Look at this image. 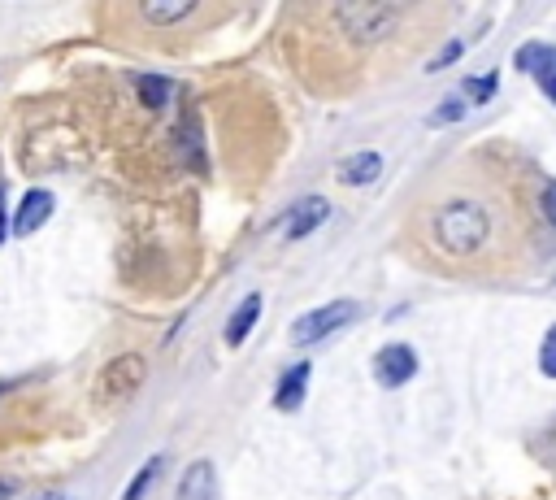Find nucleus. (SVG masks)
I'll use <instances>...</instances> for the list:
<instances>
[{"label": "nucleus", "instance_id": "39448f33", "mask_svg": "<svg viewBox=\"0 0 556 500\" xmlns=\"http://www.w3.org/2000/svg\"><path fill=\"white\" fill-rule=\"evenodd\" d=\"M413 374H417V357L409 344H387L383 353L374 357V379L383 387H400V383H409Z\"/></svg>", "mask_w": 556, "mask_h": 500}, {"label": "nucleus", "instance_id": "5701e85b", "mask_svg": "<svg viewBox=\"0 0 556 500\" xmlns=\"http://www.w3.org/2000/svg\"><path fill=\"white\" fill-rule=\"evenodd\" d=\"M31 500H74V496H66V492H40V496H31Z\"/></svg>", "mask_w": 556, "mask_h": 500}, {"label": "nucleus", "instance_id": "b1692460", "mask_svg": "<svg viewBox=\"0 0 556 500\" xmlns=\"http://www.w3.org/2000/svg\"><path fill=\"white\" fill-rule=\"evenodd\" d=\"M14 492H18L14 483H9V479H0V500H9V496H14Z\"/></svg>", "mask_w": 556, "mask_h": 500}, {"label": "nucleus", "instance_id": "6ab92c4d", "mask_svg": "<svg viewBox=\"0 0 556 500\" xmlns=\"http://www.w3.org/2000/svg\"><path fill=\"white\" fill-rule=\"evenodd\" d=\"M543 218H548L552 227H556V179H552L548 187H543Z\"/></svg>", "mask_w": 556, "mask_h": 500}, {"label": "nucleus", "instance_id": "6e6552de", "mask_svg": "<svg viewBox=\"0 0 556 500\" xmlns=\"http://www.w3.org/2000/svg\"><path fill=\"white\" fill-rule=\"evenodd\" d=\"M335 174H339V183H344V187H370V183L383 179V157H378L374 148H361V153L339 161Z\"/></svg>", "mask_w": 556, "mask_h": 500}, {"label": "nucleus", "instance_id": "9d476101", "mask_svg": "<svg viewBox=\"0 0 556 500\" xmlns=\"http://www.w3.org/2000/svg\"><path fill=\"white\" fill-rule=\"evenodd\" d=\"M196 14V0H144L139 5V18L148 27H174V22H187Z\"/></svg>", "mask_w": 556, "mask_h": 500}, {"label": "nucleus", "instance_id": "f257e3e1", "mask_svg": "<svg viewBox=\"0 0 556 500\" xmlns=\"http://www.w3.org/2000/svg\"><path fill=\"white\" fill-rule=\"evenodd\" d=\"M491 240V214L478 200H448L435 214V244L448 257H474Z\"/></svg>", "mask_w": 556, "mask_h": 500}, {"label": "nucleus", "instance_id": "dca6fc26", "mask_svg": "<svg viewBox=\"0 0 556 500\" xmlns=\"http://www.w3.org/2000/svg\"><path fill=\"white\" fill-rule=\"evenodd\" d=\"M465 109H470V105H465L461 96H448L444 105H439L435 114H431V127H435V122H439V127H444V122H461V118H465Z\"/></svg>", "mask_w": 556, "mask_h": 500}, {"label": "nucleus", "instance_id": "f3484780", "mask_svg": "<svg viewBox=\"0 0 556 500\" xmlns=\"http://www.w3.org/2000/svg\"><path fill=\"white\" fill-rule=\"evenodd\" d=\"M539 370L548 374V379H556V327L543 335V348H539Z\"/></svg>", "mask_w": 556, "mask_h": 500}, {"label": "nucleus", "instance_id": "412c9836", "mask_svg": "<svg viewBox=\"0 0 556 500\" xmlns=\"http://www.w3.org/2000/svg\"><path fill=\"white\" fill-rule=\"evenodd\" d=\"M539 83H543V92H548V100L556 105V61L548 66V74H539Z\"/></svg>", "mask_w": 556, "mask_h": 500}, {"label": "nucleus", "instance_id": "2eb2a0df", "mask_svg": "<svg viewBox=\"0 0 556 500\" xmlns=\"http://www.w3.org/2000/svg\"><path fill=\"white\" fill-rule=\"evenodd\" d=\"M552 61H556V48H548V44L517 48V70H522V74H548Z\"/></svg>", "mask_w": 556, "mask_h": 500}, {"label": "nucleus", "instance_id": "a211bd4d", "mask_svg": "<svg viewBox=\"0 0 556 500\" xmlns=\"http://www.w3.org/2000/svg\"><path fill=\"white\" fill-rule=\"evenodd\" d=\"M491 92H496V74H487V79L465 83V96H470V105H478V100H487Z\"/></svg>", "mask_w": 556, "mask_h": 500}, {"label": "nucleus", "instance_id": "ddd939ff", "mask_svg": "<svg viewBox=\"0 0 556 500\" xmlns=\"http://www.w3.org/2000/svg\"><path fill=\"white\" fill-rule=\"evenodd\" d=\"M161 474H166V457H148L144 466H139V474L131 479V487L122 492V500H144L148 492H153V483L161 479Z\"/></svg>", "mask_w": 556, "mask_h": 500}, {"label": "nucleus", "instance_id": "1a4fd4ad", "mask_svg": "<svg viewBox=\"0 0 556 500\" xmlns=\"http://www.w3.org/2000/svg\"><path fill=\"white\" fill-rule=\"evenodd\" d=\"M174 500H218V470H213V461H205V457L192 461V466L183 470Z\"/></svg>", "mask_w": 556, "mask_h": 500}, {"label": "nucleus", "instance_id": "9b49d317", "mask_svg": "<svg viewBox=\"0 0 556 500\" xmlns=\"http://www.w3.org/2000/svg\"><path fill=\"white\" fill-rule=\"evenodd\" d=\"M305 387H309V361H300L296 370H287L283 379H278V392H274V405L283 409V414H296L300 405H305Z\"/></svg>", "mask_w": 556, "mask_h": 500}, {"label": "nucleus", "instance_id": "4468645a", "mask_svg": "<svg viewBox=\"0 0 556 500\" xmlns=\"http://www.w3.org/2000/svg\"><path fill=\"white\" fill-rule=\"evenodd\" d=\"M135 92H139V100H144L148 109H166L174 83L161 79V74H139V79H135Z\"/></svg>", "mask_w": 556, "mask_h": 500}, {"label": "nucleus", "instance_id": "aec40b11", "mask_svg": "<svg viewBox=\"0 0 556 500\" xmlns=\"http://www.w3.org/2000/svg\"><path fill=\"white\" fill-rule=\"evenodd\" d=\"M457 57H461V40H457V44H448V48H444V53H439V57H431V70H444L448 61H457Z\"/></svg>", "mask_w": 556, "mask_h": 500}, {"label": "nucleus", "instance_id": "7ed1b4c3", "mask_svg": "<svg viewBox=\"0 0 556 500\" xmlns=\"http://www.w3.org/2000/svg\"><path fill=\"white\" fill-rule=\"evenodd\" d=\"M357 314H361V305H357V300H331V305L309 309V314H300V318H296L292 340H296V344H318V340H331L335 331H344L348 322H357Z\"/></svg>", "mask_w": 556, "mask_h": 500}, {"label": "nucleus", "instance_id": "f03ea898", "mask_svg": "<svg viewBox=\"0 0 556 500\" xmlns=\"http://www.w3.org/2000/svg\"><path fill=\"white\" fill-rule=\"evenodd\" d=\"M335 22L348 40L378 44L404 22V5H396V0H344V5H335Z\"/></svg>", "mask_w": 556, "mask_h": 500}, {"label": "nucleus", "instance_id": "20e7f679", "mask_svg": "<svg viewBox=\"0 0 556 500\" xmlns=\"http://www.w3.org/2000/svg\"><path fill=\"white\" fill-rule=\"evenodd\" d=\"M148 379V361L139 353H122L113 357L105 370H100V400H122L139 392V383Z\"/></svg>", "mask_w": 556, "mask_h": 500}, {"label": "nucleus", "instance_id": "0eeeda50", "mask_svg": "<svg viewBox=\"0 0 556 500\" xmlns=\"http://www.w3.org/2000/svg\"><path fill=\"white\" fill-rule=\"evenodd\" d=\"M326 218H331V205H326L322 196H305V200H296L292 214L283 218V235L287 240H305V235L318 231Z\"/></svg>", "mask_w": 556, "mask_h": 500}, {"label": "nucleus", "instance_id": "423d86ee", "mask_svg": "<svg viewBox=\"0 0 556 500\" xmlns=\"http://www.w3.org/2000/svg\"><path fill=\"white\" fill-rule=\"evenodd\" d=\"M53 209H57V200H53V192H44V187H35V192H27L18 200V214H14V231L18 240H27V235H35L44 227L48 218H53Z\"/></svg>", "mask_w": 556, "mask_h": 500}, {"label": "nucleus", "instance_id": "4be33fe9", "mask_svg": "<svg viewBox=\"0 0 556 500\" xmlns=\"http://www.w3.org/2000/svg\"><path fill=\"white\" fill-rule=\"evenodd\" d=\"M9 227H14V218L5 214V187H0V244H5V235H9Z\"/></svg>", "mask_w": 556, "mask_h": 500}, {"label": "nucleus", "instance_id": "f8f14e48", "mask_svg": "<svg viewBox=\"0 0 556 500\" xmlns=\"http://www.w3.org/2000/svg\"><path fill=\"white\" fill-rule=\"evenodd\" d=\"M257 318H261V292H252V296L239 300V309L231 314V322H226V344H231V348L244 344L248 331L257 327Z\"/></svg>", "mask_w": 556, "mask_h": 500}]
</instances>
